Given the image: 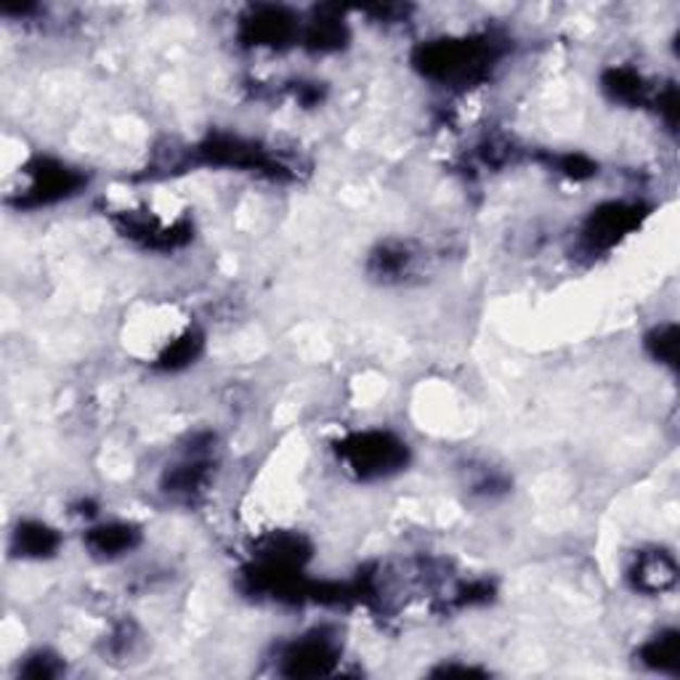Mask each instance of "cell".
I'll return each mask as SVG.
<instances>
[{
    "label": "cell",
    "instance_id": "obj_1",
    "mask_svg": "<svg viewBox=\"0 0 680 680\" xmlns=\"http://www.w3.org/2000/svg\"><path fill=\"white\" fill-rule=\"evenodd\" d=\"M492 62V43L479 38L463 40H433L423 46L415 56L417 70L439 83H468L484 73Z\"/></svg>",
    "mask_w": 680,
    "mask_h": 680
},
{
    "label": "cell",
    "instance_id": "obj_2",
    "mask_svg": "<svg viewBox=\"0 0 680 680\" xmlns=\"http://www.w3.org/2000/svg\"><path fill=\"white\" fill-rule=\"evenodd\" d=\"M340 457L356 470L360 479H380V476L396 474L407 463V446L393 433L365 431L356 433L340 446Z\"/></svg>",
    "mask_w": 680,
    "mask_h": 680
},
{
    "label": "cell",
    "instance_id": "obj_3",
    "mask_svg": "<svg viewBox=\"0 0 680 680\" xmlns=\"http://www.w3.org/2000/svg\"><path fill=\"white\" fill-rule=\"evenodd\" d=\"M29 181L25 194V205H49V202H59L64 197L75 194L83 187V176L77 171H70L67 165L51 163V160H38L33 168L27 171Z\"/></svg>",
    "mask_w": 680,
    "mask_h": 680
},
{
    "label": "cell",
    "instance_id": "obj_4",
    "mask_svg": "<svg viewBox=\"0 0 680 680\" xmlns=\"http://www.w3.org/2000/svg\"><path fill=\"white\" fill-rule=\"evenodd\" d=\"M338 648L330 638L322 632L301 638V641L290 643L288 652L282 654V672L285 676H327L336 667Z\"/></svg>",
    "mask_w": 680,
    "mask_h": 680
},
{
    "label": "cell",
    "instance_id": "obj_5",
    "mask_svg": "<svg viewBox=\"0 0 680 680\" xmlns=\"http://www.w3.org/2000/svg\"><path fill=\"white\" fill-rule=\"evenodd\" d=\"M638 207L625 202H606L584 224V242L590 248H612L619 237H625L638 224Z\"/></svg>",
    "mask_w": 680,
    "mask_h": 680
},
{
    "label": "cell",
    "instance_id": "obj_6",
    "mask_svg": "<svg viewBox=\"0 0 680 680\" xmlns=\"http://www.w3.org/2000/svg\"><path fill=\"white\" fill-rule=\"evenodd\" d=\"M295 25L282 9H255L250 20H244L242 35L253 46H279L292 38Z\"/></svg>",
    "mask_w": 680,
    "mask_h": 680
},
{
    "label": "cell",
    "instance_id": "obj_7",
    "mask_svg": "<svg viewBox=\"0 0 680 680\" xmlns=\"http://www.w3.org/2000/svg\"><path fill=\"white\" fill-rule=\"evenodd\" d=\"M86 545L93 556L99 558H117L125 556L128 551H134L139 545V529L130 527V524H99V527L88 529Z\"/></svg>",
    "mask_w": 680,
    "mask_h": 680
},
{
    "label": "cell",
    "instance_id": "obj_8",
    "mask_svg": "<svg viewBox=\"0 0 680 680\" xmlns=\"http://www.w3.org/2000/svg\"><path fill=\"white\" fill-rule=\"evenodd\" d=\"M632 580L635 588H641L643 593H659V590L670 588L676 582V561L667 553H641L632 566Z\"/></svg>",
    "mask_w": 680,
    "mask_h": 680
},
{
    "label": "cell",
    "instance_id": "obj_9",
    "mask_svg": "<svg viewBox=\"0 0 680 680\" xmlns=\"http://www.w3.org/2000/svg\"><path fill=\"white\" fill-rule=\"evenodd\" d=\"M62 537L43 521H25L14 532V551L22 558H49L59 551Z\"/></svg>",
    "mask_w": 680,
    "mask_h": 680
},
{
    "label": "cell",
    "instance_id": "obj_10",
    "mask_svg": "<svg viewBox=\"0 0 680 680\" xmlns=\"http://www.w3.org/2000/svg\"><path fill=\"white\" fill-rule=\"evenodd\" d=\"M413 261H415V255H413V250L407 248V244L389 242L373 255V261H369V268H373V272L383 279H399V277H404L410 268H413Z\"/></svg>",
    "mask_w": 680,
    "mask_h": 680
},
{
    "label": "cell",
    "instance_id": "obj_11",
    "mask_svg": "<svg viewBox=\"0 0 680 680\" xmlns=\"http://www.w3.org/2000/svg\"><path fill=\"white\" fill-rule=\"evenodd\" d=\"M641 659L646 662L652 670L659 672H676L678 667V632L667 630L654 635L646 646L641 648Z\"/></svg>",
    "mask_w": 680,
    "mask_h": 680
},
{
    "label": "cell",
    "instance_id": "obj_12",
    "mask_svg": "<svg viewBox=\"0 0 680 680\" xmlns=\"http://www.w3.org/2000/svg\"><path fill=\"white\" fill-rule=\"evenodd\" d=\"M604 88L614 101H622V104H643L646 99V80L635 70H612L604 77Z\"/></svg>",
    "mask_w": 680,
    "mask_h": 680
},
{
    "label": "cell",
    "instance_id": "obj_13",
    "mask_svg": "<svg viewBox=\"0 0 680 680\" xmlns=\"http://www.w3.org/2000/svg\"><path fill=\"white\" fill-rule=\"evenodd\" d=\"M646 349L648 354L654 356L659 365L676 367V354H678V330L676 325H665L656 327L652 336L646 338Z\"/></svg>",
    "mask_w": 680,
    "mask_h": 680
},
{
    "label": "cell",
    "instance_id": "obj_14",
    "mask_svg": "<svg viewBox=\"0 0 680 680\" xmlns=\"http://www.w3.org/2000/svg\"><path fill=\"white\" fill-rule=\"evenodd\" d=\"M59 672H62V667H59L56 656L38 652L35 656H29L25 670H22V676H27V678H56Z\"/></svg>",
    "mask_w": 680,
    "mask_h": 680
}]
</instances>
